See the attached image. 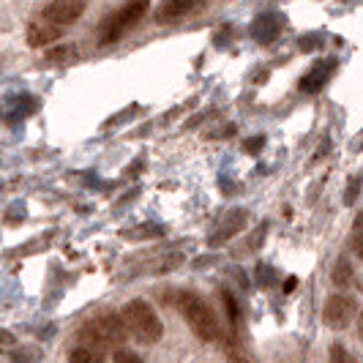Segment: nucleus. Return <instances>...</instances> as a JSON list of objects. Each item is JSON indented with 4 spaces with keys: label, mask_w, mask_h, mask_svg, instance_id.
Listing matches in <instances>:
<instances>
[{
    "label": "nucleus",
    "mask_w": 363,
    "mask_h": 363,
    "mask_svg": "<svg viewBox=\"0 0 363 363\" xmlns=\"http://www.w3.org/2000/svg\"><path fill=\"white\" fill-rule=\"evenodd\" d=\"M121 320H123L126 333H131L140 345H156L164 336V325L162 320H159V314L143 298L128 301L123 311H121Z\"/></svg>",
    "instance_id": "obj_3"
},
{
    "label": "nucleus",
    "mask_w": 363,
    "mask_h": 363,
    "mask_svg": "<svg viewBox=\"0 0 363 363\" xmlns=\"http://www.w3.org/2000/svg\"><path fill=\"white\" fill-rule=\"evenodd\" d=\"M88 9V0H52L44 11H41V22L50 25V28H66V25H74L77 19L85 14Z\"/></svg>",
    "instance_id": "obj_6"
},
{
    "label": "nucleus",
    "mask_w": 363,
    "mask_h": 363,
    "mask_svg": "<svg viewBox=\"0 0 363 363\" xmlns=\"http://www.w3.org/2000/svg\"><path fill=\"white\" fill-rule=\"evenodd\" d=\"M57 38H60V30L44 25L41 19L30 22V28H28V44H30V47H47V44H52Z\"/></svg>",
    "instance_id": "obj_11"
},
{
    "label": "nucleus",
    "mask_w": 363,
    "mask_h": 363,
    "mask_svg": "<svg viewBox=\"0 0 363 363\" xmlns=\"http://www.w3.org/2000/svg\"><path fill=\"white\" fill-rule=\"evenodd\" d=\"M284 30H287V17L281 11H262L252 22V38H255L257 44H262V47L273 44Z\"/></svg>",
    "instance_id": "obj_7"
},
{
    "label": "nucleus",
    "mask_w": 363,
    "mask_h": 363,
    "mask_svg": "<svg viewBox=\"0 0 363 363\" xmlns=\"http://www.w3.org/2000/svg\"><path fill=\"white\" fill-rule=\"evenodd\" d=\"M126 328H123V320L118 314H96L91 317L85 325L77 330V339L82 342L79 347L91 350V352H104V350H118V347L126 342Z\"/></svg>",
    "instance_id": "obj_1"
},
{
    "label": "nucleus",
    "mask_w": 363,
    "mask_h": 363,
    "mask_svg": "<svg viewBox=\"0 0 363 363\" xmlns=\"http://www.w3.org/2000/svg\"><path fill=\"white\" fill-rule=\"evenodd\" d=\"M333 72H336V60H330V57L328 60H317L309 72L301 77V85L298 88L303 93H320L330 82Z\"/></svg>",
    "instance_id": "obj_9"
},
{
    "label": "nucleus",
    "mask_w": 363,
    "mask_h": 363,
    "mask_svg": "<svg viewBox=\"0 0 363 363\" xmlns=\"http://www.w3.org/2000/svg\"><path fill=\"white\" fill-rule=\"evenodd\" d=\"M333 284L336 287H350L352 284V268H350V262L347 259H339L336 265H333Z\"/></svg>",
    "instance_id": "obj_13"
},
{
    "label": "nucleus",
    "mask_w": 363,
    "mask_h": 363,
    "mask_svg": "<svg viewBox=\"0 0 363 363\" xmlns=\"http://www.w3.org/2000/svg\"><path fill=\"white\" fill-rule=\"evenodd\" d=\"M147 9H150V0H126L121 9H115L109 17L101 19V25H99V44L101 47L115 44L126 30H131L140 19L145 17Z\"/></svg>",
    "instance_id": "obj_4"
},
{
    "label": "nucleus",
    "mask_w": 363,
    "mask_h": 363,
    "mask_svg": "<svg viewBox=\"0 0 363 363\" xmlns=\"http://www.w3.org/2000/svg\"><path fill=\"white\" fill-rule=\"evenodd\" d=\"M350 246H352V252L355 257L363 262V211H358V216L352 221V235H350Z\"/></svg>",
    "instance_id": "obj_12"
},
{
    "label": "nucleus",
    "mask_w": 363,
    "mask_h": 363,
    "mask_svg": "<svg viewBox=\"0 0 363 363\" xmlns=\"http://www.w3.org/2000/svg\"><path fill=\"white\" fill-rule=\"evenodd\" d=\"M355 317H358V301H355L352 295H345V292L330 295L325 301V306H323V320H325V325L333 328V330L350 328Z\"/></svg>",
    "instance_id": "obj_5"
},
{
    "label": "nucleus",
    "mask_w": 363,
    "mask_h": 363,
    "mask_svg": "<svg viewBox=\"0 0 363 363\" xmlns=\"http://www.w3.org/2000/svg\"><path fill=\"white\" fill-rule=\"evenodd\" d=\"M246 224H249V213H246L243 208H233V211H227V216L216 224V233L211 235L208 243H211V246H221V243H227L230 238H235Z\"/></svg>",
    "instance_id": "obj_8"
},
{
    "label": "nucleus",
    "mask_w": 363,
    "mask_h": 363,
    "mask_svg": "<svg viewBox=\"0 0 363 363\" xmlns=\"http://www.w3.org/2000/svg\"><path fill=\"white\" fill-rule=\"evenodd\" d=\"M205 0H162L156 9V19L159 22H175V19L191 14L194 9H200Z\"/></svg>",
    "instance_id": "obj_10"
},
{
    "label": "nucleus",
    "mask_w": 363,
    "mask_h": 363,
    "mask_svg": "<svg viewBox=\"0 0 363 363\" xmlns=\"http://www.w3.org/2000/svg\"><path fill=\"white\" fill-rule=\"evenodd\" d=\"M328 363H358L355 358H352V352L347 350L345 345H330V350H328Z\"/></svg>",
    "instance_id": "obj_14"
},
{
    "label": "nucleus",
    "mask_w": 363,
    "mask_h": 363,
    "mask_svg": "<svg viewBox=\"0 0 363 363\" xmlns=\"http://www.w3.org/2000/svg\"><path fill=\"white\" fill-rule=\"evenodd\" d=\"M361 186H363V178H350V189H347V194H345V205H352V202H355V194H361Z\"/></svg>",
    "instance_id": "obj_18"
},
{
    "label": "nucleus",
    "mask_w": 363,
    "mask_h": 363,
    "mask_svg": "<svg viewBox=\"0 0 363 363\" xmlns=\"http://www.w3.org/2000/svg\"><path fill=\"white\" fill-rule=\"evenodd\" d=\"M69 363H101V358L96 352H91V350H85V347H77L69 355Z\"/></svg>",
    "instance_id": "obj_15"
},
{
    "label": "nucleus",
    "mask_w": 363,
    "mask_h": 363,
    "mask_svg": "<svg viewBox=\"0 0 363 363\" xmlns=\"http://www.w3.org/2000/svg\"><path fill=\"white\" fill-rule=\"evenodd\" d=\"M358 333H361V342H363V311H361V317H358Z\"/></svg>",
    "instance_id": "obj_20"
},
{
    "label": "nucleus",
    "mask_w": 363,
    "mask_h": 363,
    "mask_svg": "<svg viewBox=\"0 0 363 363\" xmlns=\"http://www.w3.org/2000/svg\"><path fill=\"white\" fill-rule=\"evenodd\" d=\"M112 363H143V358L137 352H131V350H115Z\"/></svg>",
    "instance_id": "obj_17"
},
{
    "label": "nucleus",
    "mask_w": 363,
    "mask_h": 363,
    "mask_svg": "<svg viewBox=\"0 0 363 363\" xmlns=\"http://www.w3.org/2000/svg\"><path fill=\"white\" fill-rule=\"evenodd\" d=\"M178 311L183 314V320L189 323V328L194 330V336L200 342H216L221 336V323H218L216 311L205 303V298H200L197 292L183 290L178 292Z\"/></svg>",
    "instance_id": "obj_2"
},
{
    "label": "nucleus",
    "mask_w": 363,
    "mask_h": 363,
    "mask_svg": "<svg viewBox=\"0 0 363 363\" xmlns=\"http://www.w3.org/2000/svg\"><path fill=\"white\" fill-rule=\"evenodd\" d=\"M221 298H224V309H227V314H230V323H233V328L240 325V311H238V301L230 295V292H221Z\"/></svg>",
    "instance_id": "obj_16"
},
{
    "label": "nucleus",
    "mask_w": 363,
    "mask_h": 363,
    "mask_svg": "<svg viewBox=\"0 0 363 363\" xmlns=\"http://www.w3.org/2000/svg\"><path fill=\"white\" fill-rule=\"evenodd\" d=\"M259 147H262V137H255V143H252V145H246V150H252V153H257Z\"/></svg>",
    "instance_id": "obj_19"
}]
</instances>
